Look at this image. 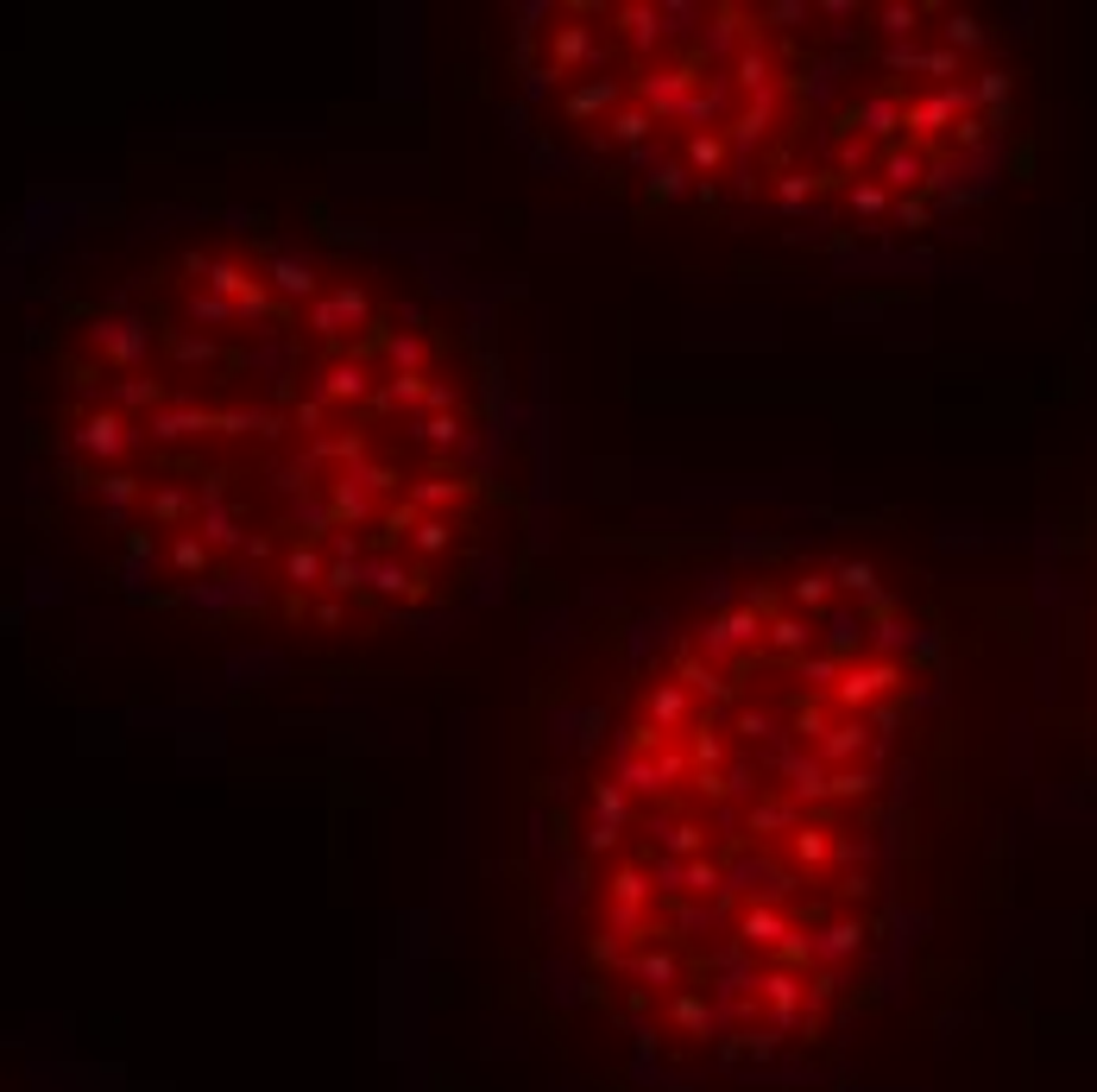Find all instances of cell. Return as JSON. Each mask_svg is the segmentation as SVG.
Masks as SVG:
<instances>
[{"mask_svg": "<svg viewBox=\"0 0 1097 1092\" xmlns=\"http://www.w3.org/2000/svg\"><path fill=\"white\" fill-rule=\"evenodd\" d=\"M57 380L64 486L152 607L372 638L460 607L517 525L473 323L341 234L184 241L70 329Z\"/></svg>", "mask_w": 1097, "mask_h": 1092, "instance_id": "7a4b0ae2", "label": "cell"}, {"mask_svg": "<svg viewBox=\"0 0 1097 1092\" xmlns=\"http://www.w3.org/2000/svg\"><path fill=\"white\" fill-rule=\"evenodd\" d=\"M505 89L568 178L826 247L977 209L1022 133L1009 32L952 0H536Z\"/></svg>", "mask_w": 1097, "mask_h": 1092, "instance_id": "3957f363", "label": "cell"}, {"mask_svg": "<svg viewBox=\"0 0 1097 1092\" xmlns=\"http://www.w3.org/2000/svg\"><path fill=\"white\" fill-rule=\"evenodd\" d=\"M946 651L877 562L789 550L631 657L556 821L587 1004L675 1080H750L871 1011Z\"/></svg>", "mask_w": 1097, "mask_h": 1092, "instance_id": "6da1fadb", "label": "cell"}]
</instances>
